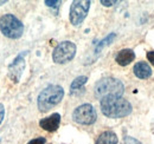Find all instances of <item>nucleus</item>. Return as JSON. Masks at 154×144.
<instances>
[{"label":"nucleus","mask_w":154,"mask_h":144,"mask_svg":"<svg viewBox=\"0 0 154 144\" xmlns=\"http://www.w3.org/2000/svg\"><path fill=\"white\" fill-rule=\"evenodd\" d=\"M100 106L102 113L108 118H122L132 112L131 103L127 99L116 96L102 98L100 102Z\"/></svg>","instance_id":"f257e3e1"},{"label":"nucleus","mask_w":154,"mask_h":144,"mask_svg":"<svg viewBox=\"0 0 154 144\" xmlns=\"http://www.w3.org/2000/svg\"><path fill=\"white\" fill-rule=\"evenodd\" d=\"M64 97V90L59 85H49L39 93L37 105L39 111L46 112L60 103Z\"/></svg>","instance_id":"f03ea898"},{"label":"nucleus","mask_w":154,"mask_h":144,"mask_svg":"<svg viewBox=\"0 0 154 144\" xmlns=\"http://www.w3.org/2000/svg\"><path fill=\"white\" fill-rule=\"evenodd\" d=\"M125 92L123 84L113 77H106L102 78L95 84V96L97 98L102 99L109 96H116V97H122Z\"/></svg>","instance_id":"7ed1b4c3"},{"label":"nucleus","mask_w":154,"mask_h":144,"mask_svg":"<svg viewBox=\"0 0 154 144\" xmlns=\"http://www.w3.org/2000/svg\"><path fill=\"white\" fill-rule=\"evenodd\" d=\"M0 31L10 39H19L24 33V25L17 17L7 13L0 18Z\"/></svg>","instance_id":"20e7f679"},{"label":"nucleus","mask_w":154,"mask_h":144,"mask_svg":"<svg viewBox=\"0 0 154 144\" xmlns=\"http://www.w3.org/2000/svg\"><path fill=\"white\" fill-rule=\"evenodd\" d=\"M76 54V45L72 41L65 40L59 43L52 52V59L57 64H65L74 59Z\"/></svg>","instance_id":"39448f33"},{"label":"nucleus","mask_w":154,"mask_h":144,"mask_svg":"<svg viewBox=\"0 0 154 144\" xmlns=\"http://www.w3.org/2000/svg\"><path fill=\"white\" fill-rule=\"evenodd\" d=\"M96 110L91 104H82L72 112V119L82 125H90L96 122Z\"/></svg>","instance_id":"423d86ee"},{"label":"nucleus","mask_w":154,"mask_h":144,"mask_svg":"<svg viewBox=\"0 0 154 144\" xmlns=\"http://www.w3.org/2000/svg\"><path fill=\"white\" fill-rule=\"evenodd\" d=\"M90 4H91V1H89V0H75V1H72L71 6H70L69 19L74 26H78L85 19L88 12H89V8H90Z\"/></svg>","instance_id":"0eeeda50"},{"label":"nucleus","mask_w":154,"mask_h":144,"mask_svg":"<svg viewBox=\"0 0 154 144\" xmlns=\"http://www.w3.org/2000/svg\"><path fill=\"white\" fill-rule=\"evenodd\" d=\"M26 54H27V51L21 52L8 65V77L13 83H18L21 78L23 71L25 69V56Z\"/></svg>","instance_id":"6e6552de"},{"label":"nucleus","mask_w":154,"mask_h":144,"mask_svg":"<svg viewBox=\"0 0 154 144\" xmlns=\"http://www.w3.org/2000/svg\"><path fill=\"white\" fill-rule=\"evenodd\" d=\"M59 124H60V115L59 113H52L51 116L45 117L39 121V126L49 132L56 131Z\"/></svg>","instance_id":"1a4fd4ad"},{"label":"nucleus","mask_w":154,"mask_h":144,"mask_svg":"<svg viewBox=\"0 0 154 144\" xmlns=\"http://www.w3.org/2000/svg\"><path fill=\"white\" fill-rule=\"evenodd\" d=\"M134 59H135V53L134 51L131 50V49H123V50H121L115 57L116 63L119 65H121V66L129 65Z\"/></svg>","instance_id":"9d476101"},{"label":"nucleus","mask_w":154,"mask_h":144,"mask_svg":"<svg viewBox=\"0 0 154 144\" xmlns=\"http://www.w3.org/2000/svg\"><path fill=\"white\" fill-rule=\"evenodd\" d=\"M134 74L140 79H146L152 76V69L151 66L145 62H139L134 65Z\"/></svg>","instance_id":"9b49d317"},{"label":"nucleus","mask_w":154,"mask_h":144,"mask_svg":"<svg viewBox=\"0 0 154 144\" xmlns=\"http://www.w3.org/2000/svg\"><path fill=\"white\" fill-rule=\"evenodd\" d=\"M119 140L115 132L113 131H104L97 137L95 144H117Z\"/></svg>","instance_id":"f8f14e48"},{"label":"nucleus","mask_w":154,"mask_h":144,"mask_svg":"<svg viewBox=\"0 0 154 144\" xmlns=\"http://www.w3.org/2000/svg\"><path fill=\"white\" fill-rule=\"evenodd\" d=\"M87 80H88V77H85V76H79V77L75 78L72 80L71 85H70V93L71 94H77L81 91H83Z\"/></svg>","instance_id":"ddd939ff"},{"label":"nucleus","mask_w":154,"mask_h":144,"mask_svg":"<svg viewBox=\"0 0 154 144\" xmlns=\"http://www.w3.org/2000/svg\"><path fill=\"white\" fill-rule=\"evenodd\" d=\"M116 34L115 33H110L109 36H107L103 40H101L98 44L96 45V49H95V54H98L101 51H102V49L103 47H106L107 45H109V44H112V41L115 39Z\"/></svg>","instance_id":"4468645a"},{"label":"nucleus","mask_w":154,"mask_h":144,"mask_svg":"<svg viewBox=\"0 0 154 144\" xmlns=\"http://www.w3.org/2000/svg\"><path fill=\"white\" fill-rule=\"evenodd\" d=\"M123 144H142L141 142H139L137 140H135L134 137H131V136H126L125 140H123Z\"/></svg>","instance_id":"2eb2a0df"},{"label":"nucleus","mask_w":154,"mask_h":144,"mask_svg":"<svg viewBox=\"0 0 154 144\" xmlns=\"http://www.w3.org/2000/svg\"><path fill=\"white\" fill-rule=\"evenodd\" d=\"M60 4H62L60 1H50V0H45V5H48L49 7H56L57 10H58V7H59Z\"/></svg>","instance_id":"dca6fc26"},{"label":"nucleus","mask_w":154,"mask_h":144,"mask_svg":"<svg viewBox=\"0 0 154 144\" xmlns=\"http://www.w3.org/2000/svg\"><path fill=\"white\" fill-rule=\"evenodd\" d=\"M45 138L44 137H38V138H35V140H31L27 144H45Z\"/></svg>","instance_id":"f3484780"},{"label":"nucleus","mask_w":154,"mask_h":144,"mask_svg":"<svg viewBox=\"0 0 154 144\" xmlns=\"http://www.w3.org/2000/svg\"><path fill=\"white\" fill-rule=\"evenodd\" d=\"M4 117H5V108H4V105L0 103V124H1V122L4 121Z\"/></svg>","instance_id":"a211bd4d"},{"label":"nucleus","mask_w":154,"mask_h":144,"mask_svg":"<svg viewBox=\"0 0 154 144\" xmlns=\"http://www.w3.org/2000/svg\"><path fill=\"white\" fill-rule=\"evenodd\" d=\"M147 59L152 63L154 65V51H149V52H147Z\"/></svg>","instance_id":"6ab92c4d"},{"label":"nucleus","mask_w":154,"mask_h":144,"mask_svg":"<svg viewBox=\"0 0 154 144\" xmlns=\"http://www.w3.org/2000/svg\"><path fill=\"white\" fill-rule=\"evenodd\" d=\"M117 1H106V0H101V4L104 5V6H113L115 5Z\"/></svg>","instance_id":"aec40b11"}]
</instances>
